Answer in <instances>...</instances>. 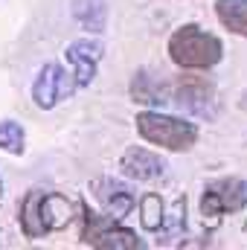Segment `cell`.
<instances>
[{
  "label": "cell",
  "mask_w": 247,
  "mask_h": 250,
  "mask_svg": "<svg viewBox=\"0 0 247 250\" xmlns=\"http://www.w3.org/2000/svg\"><path fill=\"white\" fill-rule=\"evenodd\" d=\"M73 218V204L47 189H29L18 207V221L26 239H44L53 230H62Z\"/></svg>",
  "instance_id": "6da1fadb"
},
{
  "label": "cell",
  "mask_w": 247,
  "mask_h": 250,
  "mask_svg": "<svg viewBox=\"0 0 247 250\" xmlns=\"http://www.w3.org/2000/svg\"><path fill=\"white\" fill-rule=\"evenodd\" d=\"M169 59L181 70H209L224 59V44L218 35L198 23H184L169 35Z\"/></svg>",
  "instance_id": "7a4b0ae2"
},
{
  "label": "cell",
  "mask_w": 247,
  "mask_h": 250,
  "mask_svg": "<svg viewBox=\"0 0 247 250\" xmlns=\"http://www.w3.org/2000/svg\"><path fill=\"white\" fill-rule=\"evenodd\" d=\"M137 134L151 143V146H160L166 151H189L195 143H198V125L184 120V117H175V114H163V111H140L137 114Z\"/></svg>",
  "instance_id": "3957f363"
},
{
  "label": "cell",
  "mask_w": 247,
  "mask_h": 250,
  "mask_svg": "<svg viewBox=\"0 0 247 250\" xmlns=\"http://www.w3.org/2000/svg\"><path fill=\"white\" fill-rule=\"evenodd\" d=\"M82 242L99 250H140L145 242L128 230L120 218L108 212H96L90 207H82Z\"/></svg>",
  "instance_id": "277c9868"
},
{
  "label": "cell",
  "mask_w": 247,
  "mask_h": 250,
  "mask_svg": "<svg viewBox=\"0 0 247 250\" xmlns=\"http://www.w3.org/2000/svg\"><path fill=\"white\" fill-rule=\"evenodd\" d=\"M169 102H175L178 108H184L201 120L215 117V87L206 76H192V73L178 76L169 84Z\"/></svg>",
  "instance_id": "5b68a950"
},
{
  "label": "cell",
  "mask_w": 247,
  "mask_h": 250,
  "mask_svg": "<svg viewBox=\"0 0 247 250\" xmlns=\"http://www.w3.org/2000/svg\"><path fill=\"white\" fill-rule=\"evenodd\" d=\"M245 204H247V181H242V178H215L204 187L201 215L204 218H221V215L239 212Z\"/></svg>",
  "instance_id": "8992f818"
},
{
  "label": "cell",
  "mask_w": 247,
  "mask_h": 250,
  "mask_svg": "<svg viewBox=\"0 0 247 250\" xmlns=\"http://www.w3.org/2000/svg\"><path fill=\"white\" fill-rule=\"evenodd\" d=\"M73 87H76V82L67 76V70L62 64L47 62L38 70L35 82H32V102L41 111H53L56 105H62L64 99L73 93Z\"/></svg>",
  "instance_id": "52a82bcc"
},
{
  "label": "cell",
  "mask_w": 247,
  "mask_h": 250,
  "mask_svg": "<svg viewBox=\"0 0 247 250\" xmlns=\"http://www.w3.org/2000/svg\"><path fill=\"white\" fill-rule=\"evenodd\" d=\"M105 56V47L93 38H76L67 44L64 50V59L73 67V82L76 87H87L93 79H96V70H99V62Z\"/></svg>",
  "instance_id": "ba28073f"
},
{
  "label": "cell",
  "mask_w": 247,
  "mask_h": 250,
  "mask_svg": "<svg viewBox=\"0 0 247 250\" xmlns=\"http://www.w3.org/2000/svg\"><path fill=\"white\" fill-rule=\"evenodd\" d=\"M90 192L99 201L102 212H108V215H114L120 221L125 215H131V209L137 207V195L131 192L128 184L117 181V178H96V181H90Z\"/></svg>",
  "instance_id": "9c48e42d"
},
{
  "label": "cell",
  "mask_w": 247,
  "mask_h": 250,
  "mask_svg": "<svg viewBox=\"0 0 247 250\" xmlns=\"http://www.w3.org/2000/svg\"><path fill=\"white\" fill-rule=\"evenodd\" d=\"M120 169H123L125 178H131V181H157V178H163L166 175V160L160 157V154H154V151H148L145 146H128L123 154V160H120Z\"/></svg>",
  "instance_id": "30bf717a"
},
{
  "label": "cell",
  "mask_w": 247,
  "mask_h": 250,
  "mask_svg": "<svg viewBox=\"0 0 247 250\" xmlns=\"http://www.w3.org/2000/svg\"><path fill=\"white\" fill-rule=\"evenodd\" d=\"M128 90H131V99L137 105H151V108L169 105V84L160 82L157 76H151L148 70H137Z\"/></svg>",
  "instance_id": "8fae6325"
},
{
  "label": "cell",
  "mask_w": 247,
  "mask_h": 250,
  "mask_svg": "<svg viewBox=\"0 0 247 250\" xmlns=\"http://www.w3.org/2000/svg\"><path fill=\"white\" fill-rule=\"evenodd\" d=\"M73 21L90 32V35H102L108 26V3L105 0H73Z\"/></svg>",
  "instance_id": "7c38bea8"
},
{
  "label": "cell",
  "mask_w": 247,
  "mask_h": 250,
  "mask_svg": "<svg viewBox=\"0 0 247 250\" xmlns=\"http://www.w3.org/2000/svg\"><path fill=\"white\" fill-rule=\"evenodd\" d=\"M215 18L233 35L247 38V0H215Z\"/></svg>",
  "instance_id": "4fadbf2b"
},
{
  "label": "cell",
  "mask_w": 247,
  "mask_h": 250,
  "mask_svg": "<svg viewBox=\"0 0 247 250\" xmlns=\"http://www.w3.org/2000/svg\"><path fill=\"white\" fill-rule=\"evenodd\" d=\"M0 148L6 154H23L26 148V131L23 125L15 123V120H0Z\"/></svg>",
  "instance_id": "5bb4252c"
},
{
  "label": "cell",
  "mask_w": 247,
  "mask_h": 250,
  "mask_svg": "<svg viewBox=\"0 0 247 250\" xmlns=\"http://www.w3.org/2000/svg\"><path fill=\"white\" fill-rule=\"evenodd\" d=\"M140 209H143V227L145 230H160V224H163V201H160V195H145L140 201Z\"/></svg>",
  "instance_id": "9a60e30c"
},
{
  "label": "cell",
  "mask_w": 247,
  "mask_h": 250,
  "mask_svg": "<svg viewBox=\"0 0 247 250\" xmlns=\"http://www.w3.org/2000/svg\"><path fill=\"white\" fill-rule=\"evenodd\" d=\"M0 195H3V181H0Z\"/></svg>",
  "instance_id": "2e32d148"
}]
</instances>
